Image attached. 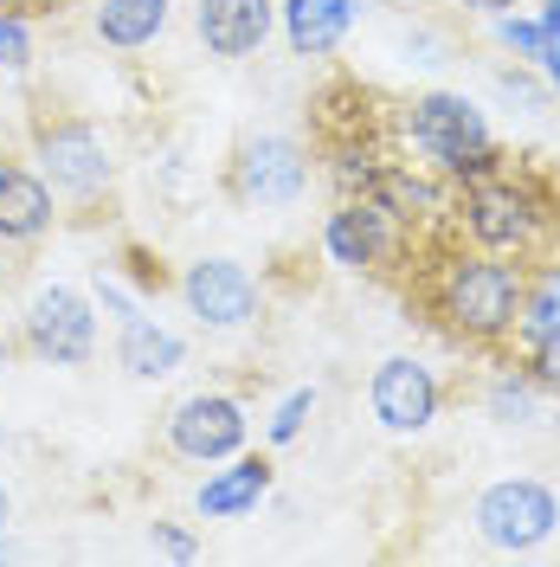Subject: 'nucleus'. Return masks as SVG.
<instances>
[{
  "instance_id": "1",
  "label": "nucleus",
  "mask_w": 560,
  "mask_h": 567,
  "mask_svg": "<svg viewBox=\"0 0 560 567\" xmlns=\"http://www.w3.org/2000/svg\"><path fill=\"white\" fill-rule=\"evenodd\" d=\"M522 310V271L502 251H452L438 271V317L452 322L464 342H502L516 336Z\"/></svg>"
},
{
  "instance_id": "2",
  "label": "nucleus",
  "mask_w": 560,
  "mask_h": 567,
  "mask_svg": "<svg viewBox=\"0 0 560 567\" xmlns=\"http://www.w3.org/2000/svg\"><path fill=\"white\" fill-rule=\"evenodd\" d=\"M406 136H413V148L438 175H452V181L496 175L490 123H484V110L470 104L464 91H425L413 104V116H406Z\"/></svg>"
},
{
  "instance_id": "3",
  "label": "nucleus",
  "mask_w": 560,
  "mask_h": 567,
  "mask_svg": "<svg viewBox=\"0 0 560 567\" xmlns=\"http://www.w3.org/2000/svg\"><path fill=\"white\" fill-rule=\"evenodd\" d=\"M470 523H477V535H484L490 548L528 555V548H541V542L560 529V496L548 491L541 477H496L490 491L477 496Z\"/></svg>"
},
{
  "instance_id": "4",
  "label": "nucleus",
  "mask_w": 560,
  "mask_h": 567,
  "mask_svg": "<svg viewBox=\"0 0 560 567\" xmlns=\"http://www.w3.org/2000/svg\"><path fill=\"white\" fill-rule=\"evenodd\" d=\"M33 148H39V175H45V187H59V194H71V200H97L110 181H116V162H110V142H104L97 123H77V116L45 123Z\"/></svg>"
},
{
  "instance_id": "5",
  "label": "nucleus",
  "mask_w": 560,
  "mask_h": 567,
  "mask_svg": "<svg viewBox=\"0 0 560 567\" xmlns=\"http://www.w3.org/2000/svg\"><path fill=\"white\" fill-rule=\"evenodd\" d=\"M464 233L477 239V251H528L535 233H541V213L516 181L502 175H477L464 181Z\"/></svg>"
},
{
  "instance_id": "6",
  "label": "nucleus",
  "mask_w": 560,
  "mask_h": 567,
  "mask_svg": "<svg viewBox=\"0 0 560 567\" xmlns=\"http://www.w3.org/2000/svg\"><path fill=\"white\" fill-rule=\"evenodd\" d=\"M27 349L39 361H52V368H84L97 354V317H91V303L77 290H65V284L33 290V303H27Z\"/></svg>"
},
{
  "instance_id": "7",
  "label": "nucleus",
  "mask_w": 560,
  "mask_h": 567,
  "mask_svg": "<svg viewBox=\"0 0 560 567\" xmlns=\"http://www.w3.org/2000/svg\"><path fill=\"white\" fill-rule=\"evenodd\" d=\"M310 187V155L290 136H251L232 162V194L246 207H290Z\"/></svg>"
},
{
  "instance_id": "8",
  "label": "nucleus",
  "mask_w": 560,
  "mask_h": 567,
  "mask_svg": "<svg viewBox=\"0 0 560 567\" xmlns=\"http://www.w3.org/2000/svg\"><path fill=\"white\" fill-rule=\"evenodd\" d=\"M367 400H374V420L386 432H425L445 406V388L419 354H386L374 368V381H367Z\"/></svg>"
},
{
  "instance_id": "9",
  "label": "nucleus",
  "mask_w": 560,
  "mask_h": 567,
  "mask_svg": "<svg viewBox=\"0 0 560 567\" xmlns=\"http://www.w3.org/2000/svg\"><path fill=\"white\" fill-rule=\"evenodd\" d=\"M246 425L251 420L232 393H194V400H180L168 413V445H175V458L219 464L246 445Z\"/></svg>"
},
{
  "instance_id": "10",
  "label": "nucleus",
  "mask_w": 560,
  "mask_h": 567,
  "mask_svg": "<svg viewBox=\"0 0 560 567\" xmlns=\"http://www.w3.org/2000/svg\"><path fill=\"white\" fill-rule=\"evenodd\" d=\"M180 297L200 317V329H246L258 317V278L239 258H194L180 278Z\"/></svg>"
},
{
  "instance_id": "11",
  "label": "nucleus",
  "mask_w": 560,
  "mask_h": 567,
  "mask_svg": "<svg viewBox=\"0 0 560 567\" xmlns=\"http://www.w3.org/2000/svg\"><path fill=\"white\" fill-rule=\"evenodd\" d=\"M322 239H329V258H335V265H349V271H374V265H386V258L400 251V219H393L374 194H361V200L349 194L342 207L329 213Z\"/></svg>"
},
{
  "instance_id": "12",
  "label": "nucleus",
  "mask_w": 560,
  "mask_h": 567,
  "mask_svg": "<svg viewBox=\"0 0 560 567\" xmlns=\"http://www.w3.org/2000/svg\"><path fill=\"white\" fill-rule=\"evenodd\" d=\"M278 27V0H194V33L212 59H251Z\"/></svg>"
},
{
  "instance_id": "13",
  "label": "nucleus",
  "mask_w": 560,
  "mask_h": 567,
  "mask_svg": "<svg viewBox=\"0 0 560 567\" xmlns=\"http://www.w3.org/2000/svg\"><path fill=\"white\" fill-rule=\"evenodd\" d=\"M361 0H283L278 20H283V39L297 59H329L342 39H349Z\"/></svg>"
},
{
  "instance_id": "14",
  "label": "nucleus",
  "mask_w": 560,
  "mask_h": 567,
  "mask_svg": "<svg viewBox=\"0 0 560 567\" xmlns=\"http://www.w3.org/2000/svg\"><path fill=\"white\" fill-rule=\"evenodd\" d=\"M265 491H271V458H239L232 471H212L207 484L194 491V509H200L207 523H226V516L258 509Z\"/></svg>"
},
{
  "instance_id": "15",
  "label": "nucleus",
  "mask_w": 560,
  "mask_h": 567,
  "mask_svg": "<svg viewBox=\"0 0 560 567\" xmlns=\"http://www.w3.org/2000/svg\"><path fill=\"white\" fill-rule=\"evenodd\" d=\"M52 226V187L45 175H27V168H0V239L27 246Z\"/></svg>"
},
{
  "instance_id": "16",
  "label": "nucleus",
  "mask_w": 560,
  "mask_h": 567,
  "mask_svg": "<svg viewBox=\"0 0 560 567\" xmlns=\"http://www.w3.org/2000/svg\"><path fill=\"white\" fill-rule=\"evenodd\" d=\"M116 361H123L136 381H168L180 361H187V342H180L175 329H162V322L129 317L123 322V342H116Z\"/></svg>"
},
{
  "instance_id": "17",
  "label": "nucleus",
  "mask_w": 560,
  "mask_h": 567,
  "mask_svg": "<svg viewBox=\"0 0 560 567\" xmlns=\"http://www.w3.org/2000/svg\"><path fill=\"white\" fill-rule=\"evenodd\" d=\"M91 27H97V39H104L110 52H142L168 27V0H104Z\"/></svg>"
},
{
  "instance_id": "18",
  "label": "nucleus",
  "mask_w": 560,
  "mask_h": 567,
  "mask_svg": "<svg viewBox=\"0 0 560 567\" xmlns=\"http://www.w3.org/2000/svg\"><path fill=\"white\" fill-rule=\"evenodd\" d=\"M367 194L381 200L400 226H413V219H432V213H445V200H438V187L432 181H419V175H406V168H374V181H367Z\"/></svg>"
},
{
  "instance_id": "19",
  "label": "nucleus",
  "mask_w": 560,
  "mask_h": 567,
  "mask_svg": "<svg viewBox=\"0 0 560 567\" xmlns=\"http://www.w3.org/2000/svg\"><path fill=\"white\" fill-rule=\"evenodd\" d=\"M484 413L496 425H535L541 420V388L528 368H496L490 388H484Z\"/></svg>"
},
{
  "instance_id": "20",
  "label": "nucleus",
  "mask_w": 560,
  "mask_h": 567,
  "mask_svg": "<svg viewBox=\"0 0 560 567\" xmlns=\"http://www.w3.org/2000/svg\"><path fill=\"white\" fill-rule=\"evenodd\" d=\"M560 329V265H541L535 278H522V310H516V342H541Z\"/></svg>"
},
{
  "instance_id": "21",
  "label": "nucleus",
  "mask_w": 560,
  "mask_h": 567,
  "mask_svg": "<svg viewBox=\"0 0 560 567\" xmlns=\"http://www.w3.org/2000/svg\"><path fill=\"white\" fill-rule=\"evenodd\" d=\"M496 39H502L516 59H541V52H548V33H541V20H516V13H496Z\"/></svg>"
},
{
  "instance_id": "22",
  "label": "nucleus",
  "mask_w": 560,
  "mask_h": 567,
  "mask_svg": "<svg viewBox=\"0 0 560 567\" xmlns=\"http://www.w3.org/2000/svg\"><path fill=\"white\" fill-rule=\"evenodd\" d=\"M528 374H535V388L554 393L560 400V329L554 336H541V342H528Z\"/></svg>"
},
{
  "instance_id": "23",
  "label": "nucleus",
  "mask_w": 560,
  "mask_h": 567,
  "mask_svg": "<svg viewBox=\"0 0 560 567\" xmlns=\"http://www.w3.org/2000/svg\"><path fill=\"white\" fill-rule=\"evenodd\" d=\"M0 65H7V71L33 65V39H27V27H20V13H13V7H0Z\"/></svg>"
},
{
  "instance_id": "24",
  "label": "nucleus",
  "mask_w": 560,
  "mask_h": 567,
  "mask_svg": "<svg viewBox=\"0 0 560 567\" xmlns=\"http://www.w3.org/2000/svg\"><path fill=\"white\" fill-rule=\"evenodd\" d=\"M310 413H315V388H297L278 406V420H271V445H290V439L303 432V420H310Z\"/></svg>"
},
{
  "instance_id": "25",
  "label": "nucleus",
  "mask_w": 560,
  "mask_h": 567,
  "mask_svg": "<svg viewBox=\"0 0 560 567\" xmlns=\"http://www.w3.org/2000/svg\"><path fill=\"white\" fill-rule=\"evenodd\" d=\"M155 548H162V555H175V561H194V535L175 529V523H155Z\"/></svg>"
},
{
  "instance_id": "26",
  "label": "nucleus",
  "mask_w": 560,
  "mask_h": 567,
  "mask_svg": "<svg viewBox=\"0 0 560 567\" xmlns=\"http://www.w3.org/2000/svg\"><path fill=\"white\" fill-rule=\"evenodd\" d=\"M496 91H502V97H522V110H548V97H541L528 78H516V71H502V78H496Z\"/></svg>"
},
{
  "instance_id": "27",
  "label": "nucleus",
  "mask_w": 560,
  "mask_h": 567,
  "mask_svg": "<svg viewBox=\"0 0 560 567\" xmlns=\"http://www.w3.org/2000/svg\"><path fill=\"white\" fill-rule=\"evenodd\" d=\"M97 303H110V310H116V317H123V322L136 317V303H129V297H123V290H116V284H110V278H97Z\"/></svg>"
},
{
  "instance_id": "28",
  "label": "nucleus",
  "mask_w": 560,
  "mask_h": 567,
  "mask_svg": "<svg viewBox=\"0 0 560 567\" xmlns=\"http://www.w3.org/2000/svg\"><path fill=\"white\" fill-rule=\"evenodd\" d=\"M535 65L548 71V78H554V91H560V39H548V52H541V59H535Z\"/></svg>"
},
{
  "instance_id": "29",
  "label": "nucleus",
  "mask_w": 560,
  "mask_h": 567,
  "mask_svg": "<svg viewBox=\"0 0 560 567\" xmlns=\"http://www.w3.org/2000/svg\"><path fill=\"white\" fill-rule=\"evenodd\" d=\"M7 523H13V496H7V484H0V548H7Z\"/></svg>"
},
{
  "instance_id": "30",
  "label": "nucleus",
  "mask_w": 560,
  "mask_h": 567,
  "mask_svg": "<svg viewBox=\"0 0 560 567\" xmlns=\"http://www.w3.org/2000/svg\"><path fill=\"white\" fill-rule=\"evenodd\" d=\"M464 7H477V13H490V20H496V13H509L516 0H464Z\"/></svg>"
},
{
  "instance_id": "31",
  "label": "nucleus",
  "mask_w": 560,
  "mask_h": 567,
  "mask_svg": "<svg viewBox=\"0 0 560 567\" xmlns=\"http://www.w3.org/2000/svg\"><path fill=\"white\" fill-rule=\"evenodd\" d=\"M7 354H13V349H7V336H0V374H7Z\"/></svg>"
},
{
  "instance_id": "32",
  "label": "nucleus",
  "mask_w": 560,
  "mask_h": 567,
  "mask_svg": "<svg viewBox=\"0 0 560 567\" xmlns=\"http://www.w3.org/2000/svg\"><path fill=\"white\" fill-rule=\"evenodd\" d=\"M0 7H20V0H0Z\"/></svg>"
}]
</instances>
